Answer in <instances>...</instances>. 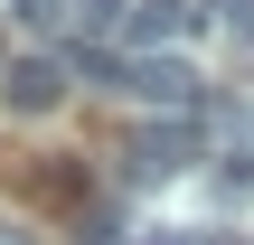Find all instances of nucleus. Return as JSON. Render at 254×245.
I'll return each mask as SVG.
<instances>
[{
  "label": "nucleus",
  "instance_id": "f257e3e1",
  "mask_svg": "<svg viewBox=\"0 0 254 245\" xmlns=\"http://www.w3.org/2000/svg\"><path fill=\"white\" fill-rule=\"evenodd\" d=\"M123 161H132V179H141V189H151V179H179V170H198V123H189V113H170V123H141Z\"/></svg>",
  "mask_w": 254,
  "mask_h": 245
},
{
  "label": "nucleus",
  "instance_id": "f03ea898",
  "mask_svg": "<svg viewBox=\"0 0 254 245\" xmlns=\"http://www.w3.org/2000/svg\"><path fill=\"white\" fill-rule=\"evenodd\" d=\"M0 104H9L19 123L57 113V104H66V57H38V47H28V57H9V66H0Z\"/></svg>",
  "mask_w": 254,
  "mask_h": 245
},
{
  "label": "nucleus",
  "instance_id": "7ed1b4c3",
  "mask_svg": "<svg viewBox=\"0 0 254 245\" xmlns=\"http://www.w3.org/2000/svg\"><path fill=\"white\" fill-rule=\"evenodd\" d=\"M123 94L189 113V104H198V66H189V57H123Z\"/></svg>",
  "mask_w": 254,
  "mask_h": 245
},
{
  "label": "nucleus",
  "instance_id": "20e7f679",
  "mask_svg": "<svg viewBox=\"0 0 254 245\" xmlns=\"http://www.w3.org/2000/svg\"><path fill=\"white\" fill-rule=\"evenodd\" d=\"M189 28H207L198 0H132V28H123V38H132L141 57H160V47H179Z\"/></svg>",
  "mask_w": 254,
  "mask_h": 245
},
{
  "label": "nucleus",
  "instance_id": "39448f33",
  "mask_svg": "<svg viewBox=\"0 0 254 245\" xmlns=\"http://www.w3.org/2000/svg\"><path fill=\"white\" fill-rule=\"evenodd\" d=\"M75 9V47H104L113 28H132V0H66Z\"/></svg>",
  "mask_w": 254,
  "mask_h": 245
},
{
  "label": "nucleus",
  "instance_id": "423d86ee",
  "mask_svg": "<svg viewBox=\"0 0 254 245\" xmlns=\"http://www.w3.org/2000/svg\"><path fill=\"white\" fill-rule=\"evenodd\" d=\"M9 19H19L28 38H57V28L75 38V9H66V0H9Z\"/></svg>",
  "mask_w": 254,
  "mask_h": 245
},
{
  "label": "nucleus",
  "instance_id": "0eeeda50",
  "mask_svg": "<svg viewBox=\"0 0 254 245\" xmlns=\"http://www.w3.org/2000/svg\"><path fill=\"white\" fill-rule=\"evenodd\" d=\"M217 179H226V198H236V189H254V132H236V142H226V170H217Z\"/></svg>",
  "mask_w": 254,
  "mask_h": 245
},
{
  "label": "nucleus",
  "instance_id": "6e6552de",
  "mask_svg": "<svg viewBox=\"0 0 254 245\" xmlns=\"http://www.w3.org/2000/svg\"><path fill=\"white\" fill-rule=\"evenodd\" d=\"M207 9H217V28H226L236 47H254V0H207Z\"/></svg>",
  "mask_w": 254,
  "mask_h": 245
},
{
  "label": "nucleus",
  "instance_id": "1a4fd4ad",
  "mask_svg": "<svg viewBox=\"0 0 254 245\" xmlns=\"http://www.w3.org/2000/svg\"><path fill=\"white\" fill-rule=\"evenodd\" d=\"M151 245H217V236H207V227H160Z\"/></svg>",
  "mask_w": 254,
  "mask_h": 245
}]
</instances>
